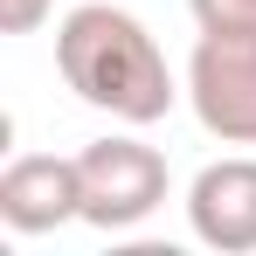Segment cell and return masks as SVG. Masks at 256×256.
<instances>
[{
    "mask_svg": "<svg viewBox=\"0 0 256 256\" xmlns=\"http://www.w3.org/2000/svg\"><path fill=\"white\" fill-rule=\"evenodd\" d=\"M187 228L222 256L256 250V160L250 152L214 160V166L194 173V187H187Z\"/></svg>",
    "mask_w": 256,
    "mask_h": 256,
    "instance_id": "5b68a950",
    "label": "cell"
},
{
    "mask_svg": "<svg viewBox=\"0 0 256 256\" xmlns=\"http://www.w3.org/2000/svg\"><path fill=\"white\" fill-rule=\"evenodd\" d=\"M0 222L14 236H48L62 222H84V173L56 152H21L0 173Z\"/></svg>",
    "mask_w": 256,
    "mask_h": 256,
    "instance_id": "277c9868",
    "label": "cell"
},
{
    "mask_svg": "<svg viewBox=\"0 0 256 256\" xmlns=\"http://www.w3.org/2000/svg\"><path fill=\"white\" fill-rule=\"evenodd\" d=\"M48 7H56V0H0V28H7V35H35L48 21Z\"/></svg>",
    "mask_w": 256,
    "mask_h": 256,
    "instance_id": "52a82bcc",
    "label": "cell"
},
{
    "mask_svg": "<svg viewBox=\"0 0 256 256\" xmlns=\"http://www.w3.org/2000/svg\"><path fill=\"white\" fill-rule=\"evenodd\" d=\"M76 173H84V222L104 236L138 228L166 201V152L146 138H90L76 152Z\"/></svg>",
    "mask_w": 256,
    "mask_h": 256,
    "instance_id": "7a4b0ae2",
    "label": "cell"
},
{
    "mask_svg": "<svg viewBox=\"0 0 256 256\" xmlns=\"http://www.w3.org/2000/svg\"><path fill=\"white\" fill-rule=\"evenodd\" d=\"M56 70L90 111H111L118 125H160L180 97L160 42L146 35V21L111 7V0H84V7L62 14Z\"/></svg>",
    "mask_w": 256,
    "mask_h": 256,
    "instance_id": "6da1fadb",
    "label": "cell"
},
{
    "mask_svg": "<svg viewBox=\"0 0 256 256\" xmlns=\"http://www.w3.org/2000/svg\"><path fill=\"white\" fill-rule=\"evenodd\" d=\"M187 104L208 138L256 146V35H201L187 56Z\"/></svg>",
    "mask_w": 256,
    "mask_h": 256,
    "instance_id": "3957f363",
    "label": "cell"
},
{
    "mask_svg": "<svg viewBox=\"0 0 256 256\" xmlns=\"http://www.w3.org/2000/svg\"><path fill=\"white\" fill-rule=\"evenodd\" d=\"M201 35H256V0H187Z\"/></svg>",
    "mask_w": 256,
    "mask_h": 256,
    "instance_id": "8992f818",
    "label": "cell"
}]
</instances>
